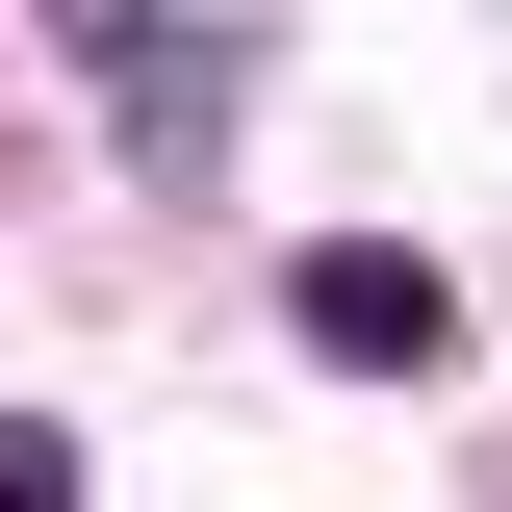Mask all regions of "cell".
<instances>
[{
  "mask_svg": "<svg viewBox=\"0 0 512 512\" xmlns=\"http://www.w3.org/2000/svg\"><path fill=\"white\" fill-rule=\"evenodd\" d=\"M52 26H77V52H154V0H52Z\"/></svg>",
  "mask_w": 512,
  "mask_h": 512,
  "instance_id": "3957f363",
  "label": "cell"
},
{
  "mask_svg": "<svg viewBox=\"0 0 512 512\" xmlns=\"http://www.w3.org/2000/svg\"><path fill=\"white\" fill-rule=\"evenodd\" d=\"M0 512H77V436H26V410H0Z\"/></svg>",
  "mask_w": 512,
  "mask_h": 512,
  "instance_id": "7a4b0ae2",
  "label": "cell"
},
{
  "mask_svg": "<svg viewBox=\"0 0 512 512\" xmlns=\"http://www.w3.org/2000/svg\"><path fill=\"white\" fill-rule=\"evenodd\" d=\"M282 308H308V359H333V384H436V359H461V282H436V256H384V231H333Z\"/></svg>",
  "mask_w": 512,
  "mask_h": 512,
  "instance_id": "6da1fadb",
  "label": "cell"
}]
</instances>
